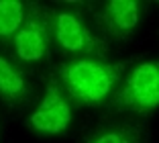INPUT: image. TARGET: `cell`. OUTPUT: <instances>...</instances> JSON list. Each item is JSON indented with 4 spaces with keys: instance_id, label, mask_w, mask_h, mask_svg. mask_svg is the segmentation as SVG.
Masks as SVG:
<instances>
[{
    "instance_id": "obj_1",
    "label": "cell",
    "mask_w": 159,
    "mask_h": 143,
    "mask_svg": "<svg viewBox=\"0 0 159 143\" xmlns=\"http://www.w3.org/2000/svg\"><path fill=\"white\" fill-rule=\"evenodd\" d=\"M126 64L100 60H71L59 68V80L67 94L80 104H100L118 84Z\"/></svg>"
},
{
    "instance_id": "obj_2",
    "label": "cell",
    "mask_w": 159,
    "mask_h": 143,
    "mask_svg": "<svg viewBox=\"0 0 159 143\" xmlns=\"http://www.w3.org/2000/svg\"><path fill=\"white\" fill-rule=\"evenodd\" d=\"M112 104L120 111L151 112L159 108V61H143L122 80Z\"/></svg>"
},
{
    "instance_id": "obj_3",
    "label": "cell",
    "mask_w": 159,
    "mask_h": 143,
    "mask_svg": "<svg viewBox=\"0 0 159 143\" xmlns=\"http://www.w3.org/2000/svg\"><path fill=\"white\" fill-rule=\"evenodd\" d=\"M53 33V17L39 4H29L27 19L12 37L14 51L23 61H41L49 55Z\"/></svg>"
},
{
    "instance_id": "obj_4",
    "label": "cell",
    "mask_w": 159,
    "mask_h": 143,
    "mask_svg": "<svg viewBox=\"0 0 159 143\" xmlns=\"http://www.w3.org/2000/svg\"><path fill=\"white\" fill-rule=\"evenodd\" d=\"M53 35L61 49L71 53H88V55L106 53V43L96 37L75 12L61 10L53 14Z\"/></svg>"
},
{
    "instance_id": "obj_5",
    "label": "cell",
    "mask_w": 159,
    "mask_h": 143,
    "mask_svg": "<svg viewBox=\"0 0 159 143\" xmlns=\"http://www.w3.org/2000/svg\"><path fill=\"white\" fill-rule=\"evenodd\" d=\"M70 121H71V106L67 102L66 94L61 92V86L57 84V80H49L41 104L29 117V125L37 133L59 135L67 129Z\"/></svg>"
},
{
    "instance_id": "obj_6",
    "label": "cell",
    "mask_w": 159,
    "mask_h": 143,
    "mask_svg": "<svg viewBox=\"0 0 159 143\" xmlns=\"http://www.w3.org/2000/svg\"><path fill=\"white\" fill-rule=\"evenodd\" d=\"M141 4L135 0H112L104 4L102 25L112 39H126L139 25Z\"/></svg>"
},
{
    "instance_id": "obj_7",
    "label": "cell",
    "mask_w": 159,
    "mask_h": 143,
    "mask_svg": "<svg viewBox=\"0 0 159 143\" xmlns=\"http://www.w3.org/2000/svg\"><path fill=\"white\" fill-rule=\"evenodd\" d=\"M0 98L8 106H23L31 100V86L16 64L0 55Z\"/></svg>"
},
{
    "instance_id": "obj_8",
    "label": "cell",
    "mask_w": 159,
    "mask_h": 143,
    "mask_svg": "<svg viewBox=\"0 0 159 143\" xmlns=\"http://www.w3.org/2000/svg\"><path fill=\"white\" fill-rule=\"evenodd\" d=\"M27 4L19 0H0V41L12 39L27 19Z\"/></svg>"
},
{
    "instance_id": "obj_9",
    "label": "cell",
    "mask_w": 159,
    "mask_h": 143,
    "mask_svg": "<svg viewBox=\"0 0 159 143\" xmlns=\"http://www.w3.org/2000/svg\"><path fill=\"white\" fill-rule=\"evenodd\" d=\"M88 143H141V133L135 125L114 123L94 133Z\"/></svg>"
}]
</instances>
